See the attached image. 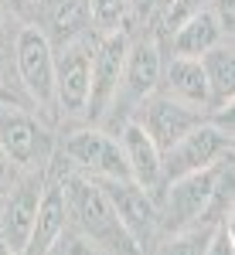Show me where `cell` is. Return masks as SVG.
Returning a JSON list of instances; mask_svg holds the SVG:
<instances>
[{"label":"cell","mask_w":235,"mask_h":255,"mask_svg":"<svg viewBox=\"0 0 235 255\" xmlns=\"http://www.w3.org/2000/svg\"><path fill=\"white\" fill-rule=\"evenodd\" d=\"M205 255H235V235H232V218L218 221L208 235V245H205Z\"/></svg>","instance_id":"obj_23"},{"label":"cell","mask_w":235,"mask_h":255,"mask_svg":"<svg viewBox=\"0 0 235 255\" xmlns=\"http://www.w3.org/2000/svg\"><path fill=\"white\" fill-rule=\"evenodd\" d=\"M14 65L27 96L41 109L55 106V48L41 34V27H20L14 38Z\"/></svg>","instance_id":"obj_9"},{"label":"cell","mask_w":235,"mask_h":255,"mask_svg":"<svg viewBox=\"0 0 235 255\" xmlns=\"http://www.w3.org/2000/svg\"><path fill=\"white\" fill-rule=\"evenodd\" d=\"M157 92L174 102H184L191 109L201 113H215L212 109V92H208V79H205V68L198 58H171L160 68V85Z\"/></svg>","instance_id":"obj_14"},{"label":"cell","mask_w":235,"mask_h":255,"mask_svg":"<svg viewBox=\"0 0 235 255\" xmlns=\"http://www.w3.org/2000/svg\"><path fill=\"white\" fill-rule=\"evenodd\" d=\"M119 146H123V157H126L130 180L137 187H143L147 194L160 197V191H164V163H160V150L154 146V139L147 136L133 119H126L119 126Z\"/></svg>","instance_id":"obj_13"},{"label":"cell","mask_w":235,"mask_h":255,"mask_svg":"<svg viewBox=\"0 0 235 255\" xmlns=\"http://www.w3.org/2000/svg\"><path fill=\"white\" fill-rule=\"evenodd\" d=\"M41 184L38 177L17 184V191L10 197L0 201V245L10 249L14 255H20L27 249V238L34 228V215H38V201H41Z\"/></svg>","instance_id":"obj_12"},{"label":"cell","mask_w":235,"mask_h":255,"mask_svg":"<svg viewBox=\"0 0 235 255\" xmlns=\"http://www.w3.org/2000/svg\"><path fill=\"white\" fill-rule=\"evenodd\" d=\"M68 225V204H65V191H61L58 180L44 184L41 187V201H38V215H34V228H31V238H27V249L20 255H44L55 238L65 232Z\"/></svg>","instance_id":"obj_15"},{"label":"cell","mask_w":235,"mask_h":255,"mask_svg":"<svg viewBox=\"0 0 235 255\" xmlns=\"http://www.w3.org/2000/svg\"><path fill=\"white\" fill-rule=\"evenodd\" d=\"M130 119H133L140 129L154 139V146L164 153V150H171L181 136H188L198 123H205L208 113L191 109V106H184V102H174V99L154 92L150 99H143L137 109H133V116H130Z\"/></svg>","instance_id":"obj_10"},{"label":"cell","mask_w":235,"mask_h":255,"mask_svg":"<svg viewBox=\"0 0 235 255\" xmlns=\"http://www.w3.org/2000/svg\"><path fill=\"white\" fill-rule=\"evenodd\" d=\"M160 10H164V14H160V27L171 34L177 24H184L188 17H195L198 10H208V0H167Z\"/></svg>","instance_id":"obj_22"},{"label":"cell","mask_w":235,"mask_h":255,"mask_svg":"<svg viewBox=\"0 0 235 255\" xmlns=\"http://www.w3.org/2000/svg\"><path fill=\"white\" fill-rule=\"evenodd\" d=\"M14 174V160L3 153V146H0V180H7V177Z\"/></svg>","instance_id":"obj_26"},{"label":"cell","mask_w":235,"mask_h":255,"mask_svg":"<svg viewBox=\"0 0 235 255\" xmlns=\"http://www.w3.org/2000/svg\"><path fill=\"white\" fill-rule=\"evenodd\" d=\"M222 41H225V31L215 20V14L212 10H198L195 17H188L184 24H177L171 31V51L177 58H201L205 51H212Z\"/></svg>","instance_id":"obj_17"},{"label":"cell","mask_w":235,"mask_h":255,"mask_svg":"<svg viewBox=\"0 0 235 255\" xmlns=\"http://www.w3.org/2000/svg\"><path fill=\"white\" fill-rule=\"evenodd\" d=\"M99 184H102V191L109 197L123 232L130 235V242L140 249V255H150L154 245L164 238L157 197L147 194L143 187H137L133 180H99Z\"/></svg>","instance_id":"obj_5"},{"label":"cell","mask_w":235,"mask_h":255,"mask_svg":"<svg viewBox=\"0 0 235 255\" xmlns=\"http://www.w3.org/2000/svg\"><path fill=\"white\" fill-rule=\"evenodd\" d=\"M61 153L68 157L75 174H85L92 180H130L119 139L106 133L102 126H85L68 133L61 143Z\"/></svg>","instance_id":"obj_6"},{"label":"cell","mask_w":235,"mask_h":255,"mask_svg":"<svg viewBox=\"0 0 235 255\" xmlns=\"http://www.w3.org/2000/svg\"><path fill=\"white\" fill-rule=\"evenodd\" d=\"M0 146L24 170H41L55 153L48 126L27 109H20L17 99H0Z\"/></svg>","instance_id":"obj_4"},{"label":"cell","mask_w":235,"mask_h":255,"mask_svg":"<svg viewBox=\"0 0 235 255\" xmlns=\"http://www.w3.org/2000/svg\"><path fill=\"white\" fill-rule=\"evenodd\" d=\"M157 3H160V7H164V3H167V0H157Z\"/></svg>","instance_id":"obj_32"},{"label":"cell","mask_w":235,"mask_h":255,"mask_svg":"<svg viewBox=\"0 0 235 255\" xmlns=\"http://www.w3.org/2000/svg\"><path fill=\"white\" fill-rule=\"evenodd\" d=\"M31 3H38V0H31Z\"/></svg>","instance_id":"obj_33"},{"label":"cell","mask_w":235,"mask_h":255,"mask_svg":"<svg viewBox=\"0 0 235 255\" xmlns=\"http://www.w3.org/2000/svg\"><path fill=\"white\" fill-rule=\"evenodd\" d=\"M0 99H14V96H10V92H3V89H0Z\"/></svg>","instance_id":"obj_29"},{"label":"cell","mask_w":235,"mask_h":255,"mask_svg":"<svg viewBox=\"0 0 235 255\" xmlns=\"http://www.w3.org/2000/svg\"><path fill=\"white\" fill-rule=\"evenodd\" d=\"M225 160H232V123H225V116H218L215 123L205 119L188 136L177 139L171 150L160 153L164 184L184 174H195V170H205V167L225 163Z\"/></svg>","instance_id":"obj_3"},{"label":"cell","mask_w":235,"mask_h":255,"mask_svg":"<svg viewBox=\"0 0 235 255\" xmlns=\"http://www.w3.org/2000/svg\"><path fill=\"white\" fill-rule=\"evenodd\" d=\"M126 48L130 38L116 31L96 41V55H92V75H89V99H85V119L89 123H102L113 99L119 92V79H123V61H126Z\"/></svg>","instance_id":"obj_11"},{"label":"cell","mask_w":235,"mask_h":255,"mask_svg":"<svg viewBox=\"0 0 235 255\" xmlns=\"http://www.w3.org/2000/svg\"><path fill=\"white\" fill-rule=\"evenodd\" d=\"M157 0H130V20H147L154 14Z\"/></svg>","instance_id":"obj_25"},{"label":"cell","mask_w":235,"mask_h":255,"mask_svg":"<svg viewBox=\"0 0 235 255\" xmlns=\"http://www.w3.org/2000/svg\"><path fill=\"white\" fill-rule=\"evenodd\" d=\"M201 68H205V79H208V92H212V109H232V96H235V51L232 41H222L212 51L201 55Z\"/></svg>","instance_id":"obj_18"},{"label":"cell","mask_w":235,"mask_h":255,"mask_svg":"<svg viewBox=\"0 0 235 255\" xmlns=\"http://www.w3.org/2000/svg\"><path fill=\"white\" fill-rule=\"evenodd\" d=\"M92 55H96L92 34H82V38L55 48V106L61 109V116L85 119Z\"/></svg>","instance_id":"obj_7"},{"label":"cell","mask_w":235,"mask_h":255,"mask_svg":"<svg viewBox=\"0 0 235 255\" xmlns=\"http://www.w3.org/2000/svg\"><path fill=\"white\" fill-rule=\"evenodd\" d=\"M0 3H3V7H17L20 0H0Z\"/></svg>","instance_id":"obj_27"},{"label":"cell","mask_w":235,"mask_h":255,"mask_svg":"<svg viewBox=\"0 0 235 255\" xmlns=\"http://www.w3.org/2000/svg\"><path fill=\"white\" fill-rule=\"evenodd\" d=\"M130 20V0H89V24L96 27L99 38L123 31Z\"/></svg>","instance_id":"obj_20"},{"label":"cell","mask_w":235,"mask_h":255,"mask_svg":"<svg viewBox=\"0 0 235 255\" xmlns=\"http://www.w3.org/2000/svg\"><path fill=\"white\" fill-rule=\"evenodd\" d=\"M0 255H14V252H10V249H3V245H0Z\"/></svg>","instance_id":"obj_28"},{"label":"cell","mask_w":235,"mask_h":255,"mask_svg":"<svg viewBox=\"0 0 235 255\" xmlns=\"http://www.w3.org/2000/svg\"><path fill=\"white\" fill-rule=\"evenodd\" d=\"M0 72H3V51H0Z\"/></svg>","instance_id":"obj_31"},{"label":"cell","mask_w":235,"mask_h":255,"mask_svg":"<svg viewBox=\"0 0 235 255\" xmlns=\"http://www.w3.org/2000/svg\"><path fill=\"white\" fill-rule=\"evenodd\" d=\"M212 228L215 225H195V228H184V232H171L157 242L150 255H205Z\"/></svg>","instance_id":"obj_19"},{"label":"cell","mask_w":235,"mask_h":255,"mask_svg":"<svg viewBox=\"0 0 235 255\" xmlns=\"http://www.w3.org/2000/svg\"><path fill=\"white\" fill-rule=\"evenodd\" d=\"M160 68H164V58H160V48H157L154 38H137L130 41V48H126V61H123V79H119V92L113 99V106H109V113L106 119H113L123 109V123L133 116V109H137L143 99H150L157 92V85H160ZM102 119V123H106ZM119 123V126H123Z\"/></svg>","instance_id":"obj_8"},{"label":"cell","mask_w":235,"mask_h":255,"mask_svg":"<svg viewBox=\"0 0 235 255\" xmlns=\"http://www.w3.org/2000/svg\"><path fill=\"white\" fill-rule=\"evenodd\" d=\"M0 201H3V180H0Z\"/></svg>","instance_id":"obj_30"},{"label":"cell","mask_w":235,"mask_h":255,"mask_svg":"<svg viewBox=\"0 0 235 255\" xmlns=\"http://www.w3.org/2000/svg\"><path fill=\"white\" fill-rule=\"evenodd\" d=\"M65 191V204H68V225L78 228L89 242H96L106 255H140V249L130 242L123 232L116 211L109 204V197L102 191V184L85 174H65L58 180Z\"/></svg>","instance_id":"obj_2"},{"label":"cell","mask_w":235,"mask_h":255,"mask_svg":"<svg viewBox=\"0 0 235 255\" xmlns=\"http://www.w3.org/2000/svg\"><path fill=\"white\" fill-rule=\"evenodd\" d=\"M157 208L164 235L232 218V160L167 180L157 197Z\"/></svg>","instance_id":"obj_1"},{"label":"cell","mask_w":235,"mask_h":255,"mask_svg":"<svg viewBox=\"0 0 235 255\" xmlns=\"http://www.w3.org/2000/svg\"><path fill=\"white\" fill-rule=\"evenodd\" d=\"M41 3V34L51 41V48H61L68 41L89 34V0H38Z\"/></svg>","instance_id":"obj_16"},{"label":"cell","mask_w":235,"mask_h":255,"mask_svg":"<svg viewBox=\"0 0 235 255\" xmlns=\"http://www.w3.org/2000/svg\"><path fill=\"white\" fill-rule=\"evenodd\" d=\"M44 255H106V252L99 249L96 242H89V238L82 235L78 228L65 225V232L55 238V245H51Z\"/></svg>","instance_id":"obj_21"},{"label":"cell","mask_w":235,"mask_h":255,"mask_svg":"<svg viewBox=\"0 0 235 255\" xmlns=\"http://www.w3.org/2000/svg\"><path fill=\"white\" fill-rule=\"evenodd\" d=\"M208 10L215 14V20L222 24L225 38H232V27H235V0H208Z\"/></svg>","instance_id":"obj_24"}]
</instances>
